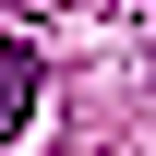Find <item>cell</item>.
I'll return each mask as SVG.
<instances>
[{"instance_id": "cell-1", "label": "cell", "mask_w": 156, "mask_h": 156, "mask_svg": "<svg viewBox=\"0 0 156 156\" xmlns=\"http://www.w3.org/2000/svg\"><path fill=\"white\" fill-rule=\"evenodd\" d=\"M24 120H36V60H24V48H12V60H0V144H12V132H24Z\"/></svg>"}]
</instances>
